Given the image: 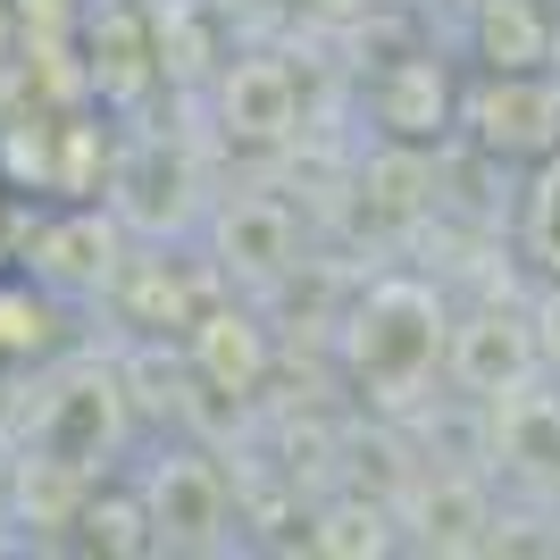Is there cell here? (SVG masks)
<instances>
[{"instance_id": "obj_2", "label": "cell", "mask_w": 560, "mask_h": 560, "mask_svg": "<svg viewBox=\"0 0 560 560\" xmlns=\"http://www.w3.org/2000/svg\"><path fill=\"white\" fill-rule=\"evenodd\" d=\"M518 252L536 259L544 277H560V142L536 160V176H527V201H518Z\"/></svg>"}, {"instance_id": "obj_1", "label": "cell", "mask_w": 560, "mask_h": 560, "mask_svg": "<svg viewBox=\"0 0 560 560\" xmlns=\"http://www.w3.org/2000/svg\"><path fill=\"white\" fill-rule=\"evenodd\" d=\"M468 117H477V135H486L493 151L544 160L560 142V84H544V75H527V68H502V84H493Z\"/></svg>"}]
</instances>
